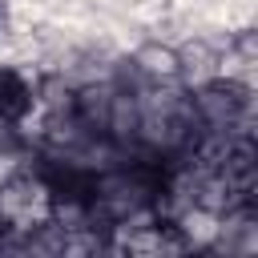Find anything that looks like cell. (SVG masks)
<instances>
[{
  "mask_svg": "<svg viewBox=\"0 0 258 258\" xmlns=\"http://www.w3.org/2000/svg\"><path fill=\"white\" fill-rule=\"evenodd\" d=\"M28 105H32L28 85L16 73H0V121H20L28 113Z\"/></svg>",
  "mask_w": 258,
  "mask_h": 258,
  "instance_id": "obj_1",
  "label": "cell"
}]
</instances>
